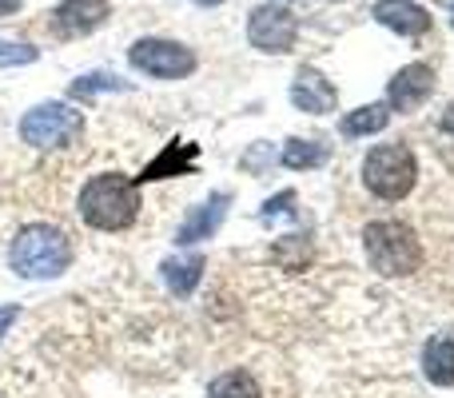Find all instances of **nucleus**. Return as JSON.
<instances>
[{
	"label": "nucleus",
	"mask_w": 454,
	"mask_h": 398,
	"mask_svg": "<svg viewBox=\"0 0 454 398\" xmlns=\"http://www.w3.org/2000/svg\"><path fill=\"white\" fill-rule=\"evenodd\" d=\"M247 40L259 48V52H291L299 40V20L291 8L283 4H259L255 12L247 16Z\"/></svg>",
	"instance_id": "7"
},
{
	"label": "nucleus",
	"mask_w": 454,
	"mask_h": 398,
	"mask_svg": "<svg viewBox=\"0 0 454 398\" xmlns=\"http://www.w3.org/2000/svg\"><path fill=\"white\" fill-rule=\"evenodd\" d=\"M283 164H287L291 172L319 168V164H327V148L315 144V140H287V148H283Z\"/></svg>",
	"instance_id": "19"
},
{
	"label": "nucleus",
	"mask_w": 454,
	"mask_h": 398,
	"mask_svg": "<svg viewBox=\"0 0 454 398\" xmlns=\"http://www.w3.org/2000/svg\"><path fill=\"white\" fill-rule=\"evenodd\" d=\"M20 8V0H0V16H8V12H16Z\"/></svg>",
	"instance_id": "25"
},
{
	"label": "nucleus",
	"mask_w": 454,
	"mask_h": 398,
	"mask_svg": "<svg viewBox=\"0 0 454 398\" xmlns=\"http://www.w3.org/2000/svg\"><path fill=\"white\" fill-rule=\"evenodd\" d=\"M223 215H227V196H223V191H215L212 199L200 203V207L192 211L188 219H184V227H180V235H176V243H180V247H192V243H200V239H212V235L220 231Z\"/></svg>",
	"instance_id": "12"
},
{
	"label": "nucleus",
	"mask_w": 454,
	"mask_h": 398,
	"mask_svg": "<svg viewBox=\"0 0 454 398\" xmlns=\"http://www.w3.org/2000/svg\"><path fill=\"white\" fill-rule=\"evenodd\" d=\"M207 398H263V391H259V383L247 371H227L207 386Z\"/></svg>",
	"instance_id": "18"
},
{
	"label": "nucleus",
	"mask_w": 454,
	"mask_h": 398,
	"mask_svg": "<svg viewBox=\"0 0 454 398\" xmlns=\"http://www.w3.org/2000/svg\"><path fill=\"white\" fill-rule=\"evenodd\" d=\"M80 215L96 231H124L140 215V188L120 172L92 176L80 191Z\"/></svg>",
	"instance_id": "1"
},
{
	"label": "nucleus",
	"mask_w": 454,
	"mask_h": 398,
	"mask_svg": "<svg viewBox=\"0 0 454 398\" xmlns=\"http://www.w3.org/2000/svg\"><path fill=\"white\" fill-rule=\"evenodd\" d=\"M196 4H204V8H215V4H223V0H196Z\"/></svg>",
	"instance_id": "26"
},
{
	"label": "nucleus",
	"mask_w": 454,
	"mask_h": 398,
	"mask_svg": "<svg viewBox=\"0 0 454 398\" xmlns=\"http://www.w3.org/2000/svg\"><path fill=\"white\" fill-rule=\"evenodd\" d=\"M80 128H84V116H80L72 104H60V100L36 104V108H28L20 120V136L32 148H68L80 136Z\"/></svg>",
	"instance_id": "5"
},
{
	"label": "nucleus",
	"mask_w": 454,
	"mask_h": 398,
	"mask_svg": "<svg viewBox=\"0 0 454 398\" xmlns=\"http://www.w3.org/2000/svg\"><path fill=\"white\" fill-rule=\"evenodd\" d=\"M431 92H434V72L427 64H407L387 84V104L395 112H415V108H423Z\"/></svg>",
	"instance_id": "8"
},
{
	"label": "nucleus",
	"mask_w": 454,
	"mask_h": 398,
	"mask_svg": "<svg viewBox=\"0 0 454 398\" xmlns=\"http://www.w3.org/2000/svg\"><path fill=\"white\" fill-rule=\"evenodd\" d=\"M423 375L434 386H454V335H434L423 351Z\"/></svg>",
	"instance_id": "13"
},
{
	"label": "nucleus",
	"mask_w": 454,
	"mask_h": 398,
	"mask_svg": "<svg viewBox=\"0 0 454 398\" xmlns=\"http://www.w3.org/2000/svg\"><path fill=\"white\" fill-rule=\"evenodd\" d=\"M335 84H331L323 72L315 68H299L295 72V84H291V104L299 112H311V116H323V112L335 108Z\"/></svg>",
	"instance_id": "9"
},
{
	"label": "nucleus",
	"mask_w": 454,
	"mask_h": 398,
	"mask_svg": "<svg viewBox=\"0 0 454 398\" xmlns=\"http://www.w3.org/2000/svg\"><path fill=\"white\" fill-rule=\"evenodd\" d=\"M128 80H120V76H112V72H88V76H80L76 84H72V96L76 100H92V96H100V92H128Z\"/></svg>",
	"instance_id": "20"
},
{
	"label": "nucleus",
	"mask_w": 454,
	"mask_h": 398,
	"mask_svg": "<svg viewBox=\"0 0 454 398\" xmlns=\"http://www.w3.org/2000/svg\"><path fill=\"white\" fill-rule=\"evenodd\" d=\"M128 60L132 68H140L144 76H156V80H184L196 72V52L176 40H136L128 48Z\"/></svg>",
	"instance_id": "6"
},
{
	"label": "nucleus",
	"mask_w": 454,
	"mask_h": 398,
	"mask_svg": "<svg viewBox=\"0 0 454 398\" xmlns=\"http://www.w3.org/2000/svg\"><path fill=\"white\" fill-rule=\"evenodd\" d=\"M271 259L283 271H303V267L311 263V243H307L303 235H283V239H275Z\"/></svg>",
	"instance_id": "17"
},
{
	"label": "nucleus",
	"mask_w": 454,
	"mask_h": 398,
	"mask_svg": "<svg viewBox=\"0 0 454 398\" xmlns=\"http://www.w3.org/2000/svg\"><path fill=\"white\" fill-rule=\"evenodd\" d=\"M387 124H391V112H387V104H367V108L347 112V120H343V136H347V140H359V136H375V132H383Z\"/></svg>",
	"instance_id": "15"
},
{
	"label": "nucleus",
	"mask_w": 454,
	"mask_h": 398,
	"mask_svg": "<svg viewBox=\"0 0 454 398\" xmlns=\"http://www.w3.org/2000/svg\"><path fill=\"white\" fill-rule=\"evenodd\" d=\"M291 203H295V196H291V191H279L275 199H267V203H263V219H271V215H283V211H291Z\"/></svg>",
	"instance_id": "22"
},
{
	"label": "nucleus",
	"mask_w": 454,
	"mask_h": 398,
	"mask_svg": "<svg viewBox=\"0 0 454 398\" xmlns=\"http://www.w3.org/2000/svg\"><path fill=\"white\" fill-rule=\"evenodd\" d=\"M8 263L24 279H56L72 267V243L60 227L28 223L16 231L12 247H8Z\"/></svg>",
	"instance_id": "2"
},
{
	"label": "nucleus",
	"mask_w": 454,
	"mask_h": 398,
	"mask_svg": "<svg viewBox=\"0 0 454 398\" xmlns=\"http://www.w3.org/2000/svg\"><path fill=\"white\" fill-rule=\"evenodd\" d=\"M104 20H108V0H64L56 8V28L64 36H88Z\"/></svg>",
	"instance_id": "11"
},
{
	"label": "nucleus",
	"mask_w": 454,
	"mask_h": 398,
	"mask_svg": "<svg viewBox=\"0 0 454 398\" xmlns=\"http://www.w3.org/2000/svg\"><path fill=\"white\" fill-rule=\"evenodd\" d=\"M16 319H20V307H16V303H4V307H0V339L8 335V327H12Z\"/></svg>",
	"instance_id": "23"
},
{
	"label": "nucleus",
	"mask_w": 454,
	"mask_h": 398,
	"mask_svg": "<svg viewBox=\"0 0 454 398\" xmlns=\"http://www.w3.org/2000/svg\"><path fill=\"white\" fill-rule=\"evenodd\" d=\"M204 275V259L200 255H188V259H168L164 263V283L176 291V295H192Z\"/></svg>",
	"instance_id": "16"
},
{
	"label": "nucleus",
	"mask_w": 454,
	"mask_h": 398,
	"mask_svg": "<svg viewBox=\"0 0 454 398\" xmlns=\"http://www.w3.org/2000/svg\"><path fill=\"white\" fill-rule=\"evenodd\" d=\"M415 176H419V164L407 144H379L363 160V183L379 199H403L415 188Z\"/></svg>",
	"instance_id": "4"
},
{
	"label": "nucleus",
	"mask_w": 454,
	"mask_h": 398,
	"mask_svg": "<svg viewBox=\"0 0 454 398\" xmlns=\"http://www.w3.org/2000/svg\"><path fill=\"white\" fill-rule=\"evenodd\" d=\"M442 132H450V136H454V104L447 108V116H442Z\"/></svg>",
	"instance_id": "24"
},
{
	"label": "nucleus",
	"mask_w": 454,
	"mask_h": 398,
	"mask_svg": "<svg viewBox=\"0 0 454 398\" xmlns=\"http://www.w3.org/2000/svg\"><path fill=\"white\" fill-rule=\"evenodd\" d=\"M375 20L387 24L391 32H399V36H423L431 28V12L423 4H415V0H379Z\"/></svg>",
	"instance_id": "10"
},
{
	"label": "nucleus",
	"mask_w": 454,
	"mask_h": 398,
	"mask_svg": "<svg viewBox=\"0 0 454 398\" xmlns=\"http://www.w3.org/2000/svg\"><path fill=\"white\" fill-rule=\"evenodd\" d=\"M363 251H367V263L375 267L387 279H399V275H415L423 267V243L411 231L407 223H395V219H379L367 223L363 231Z\"/></svg>",
	"instance_id": "3"
},
{
	"label": "nucleus",
	"mask_w": 454,
	"mask_h": 398,
	"mask_svg": "<svg viewBox=\"0 0 454 398\" xmlns=\"http://www.w3.org/2000/svg\"><path fill=\"white\" fill-rule=\"evenodd\" d=\"M192 164H196V144H172V148H164V156H156L148 168H144L140 180H168V176H188Z\"/></svg>",
	"instance_id": "14"
},
{
	"label": "nucleus",
	"mask_w": 454,
	"mask_h": 398,
	"mask_svg": "<svg viewBox=\"0 0 454 398\" xmlns=\"http://www.w3.org/2000/svg\"><path fill=\"white\" fill-rule=\"evenodd\" d=\"M36 60V48L32 44H12V40H0V68H16V64H32Z\"/></svg>",
	"instance_id": "21"
}]
</instances>
